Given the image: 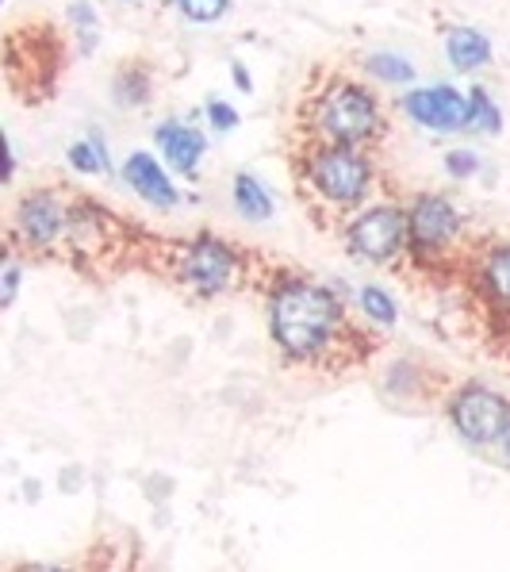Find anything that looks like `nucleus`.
I'll return each instance as SVG.
<instances>
[{"label":"nucleus","instance_id":"1","mask_svg":"<svg viewBox=\"0 0 510 572\" xmlns=\"http://www.w3.org/2000/svg\"><path fill=\"white\" fill-rule=\"evenodd\" d=\"M269 327L291 361H315L322 350L334 346L338 330H342V304L330 288L315 285V280H288L273 296Z\"/></svg>","mask_w":510,"mask_h":572},{"label":"nucleus","instance_id":"2","mask_svg":"<svg viewBox=\"0 0 510 572\" xmlns=\"http://www.w3.org/2000/svg\"><path fill=\"white\" fill-rule=\"evenodd\" d=\"M307 124H311L315 142H342V147H369L384 131L376 96L346 77H334L327 88L315 93Z\"/></svg>","mask_w":510,"mask_h":572},{"label":"nucleus","instance_id":"3","mask_svg":"<svg viewBox=\"0 0 510 572\" xmlns=\"http://www.w3.org/2000/svg\"><path fill=\"white\" fill-rule=\"evenodd\" d=\"M304 184L330 208H358L372 189V162L361 147L311 142L304 150Z\"/></svg>","mask_w":510,"mask_h":572},{"label":"nucleus","instance_id":"4","mask_svg":"<svg viewBox=\"0 0 510 572\" xmlns=\"http://www.w3.org/2000/svg\"><path fill=\"white\" fill-rule=\"evenodd\" d=\"M346 243L364 262H392L395 254L411 246V223L407 212L395 204H376L364 208L346 227Z\"/></svg>","mask_w":510,"mask_h":572},{"label":"nucleus","instance_id":"5","mask_svg":"<svg viewBox=\"0 0 510 572\" xmlns=\"http://www.w3.org/2000/svg\"><path fill=\"white\" fill-rule=\"evenodd\" d=\"M449 415L453 426L460 431V438H468L472 446H488V442L503 438L510 423V404L499 392L484 389V384H465L449 400Z\"/></svg>","mask_w":510,"mask_h":572},{"label":"nucleus","instance_id":"6","mask_svg":"<svg viewBox=\"0 0 510 572\" xmlns=\"http://www.w3.org/2000/svg\"><path fill=\"white\" fill-rule=\"evenodd\" d=\"M70 223V208L54 192H31L12 212V235L31 250H46L62 239Z\"/></svg>","mask_w":510,"mask_h":572},{"label":"nucleus","instance_id":"7","mask_svg":"<svg viewBox=\"0 0 510 572\" xmlns=\"http://www.w3.org/2000/svg\"><path fill=\"white\" fill-rule=\"evenodd\" d=\"M234 265H238V257H234V250L226 243H219V239H196V243L184 246L181 269L177 273H181L184 285L196 288L200 296H215L231 285Z\"/></svg>","mask_w":510,"mask_h":572},{"label":"nucleus","instance_id":"8","mask_svg":"<svg viewBox=\"0 0 510 572\" xmlns=\"http://www.w3.org/2000/svg\"><path fill=\"white\" fill-rule=\"evenodd\" d=\"M407 223H411V250L415 254H442L453 239L460 235V215L457 208L449 204L445 197H418L407 212Z\"/></svg>","mask_w":510,"mask_h":572},{"label":"nucleus","instance_id":"9","mask_svg":"<svg viewBox=\"0 0 510 572\" xmlns=\"http://www.w3.org/2000/svg\"><path fill=\"white\" fill-rule=\"evenodd\" d=\"M403 108L415 124L434 127V131H460L468 124V96L449 85L415 88V93H407Z\"/></svg>","mask_w":510,"mask_h":572},{"label":"nucleus","instance_id":"10","mask_svg":"<svg viewBox=\"0 0 510 572\" xmlns=\"http://www.w3.org/2000/svg\"><path fill=\"white\" fill-rule=\"evenodd\" d=\"M124 177H127V184H131V189L146 200V204H153V208H173L177 200H181L177 197V189H173V181L166 177V169L153 162V155H146V150H135V155L127 158Z\"/></svg>","mask_w":510,"mask_h":572},{"label":"nucleus","instance_id":"11","mask_svg":"<svg viewBox=\"0 0 510 572\" xmlns=\"http://www.w3.org/2000/svg\"><path fill=\"white\" fill-rule=\"evenodd\" d=\"M158 147L161 155L169 158V166L181 169V173H196L200 158H204V135L196 131V127H184V124H161L158 127Z\"/></svg>","mask_w":510,"mask_h":572},{"label":"nucleus","instance_id":"12","mask_svg":"<svg viewBox=\"0 0 510 572\" xmlns=\"http://www.w3.org/2000/svg\"><path fill=\"white\" fill-rule=\"evenodd\" d=\"M445 54H449L453 70H460V74H472V70L488 66L491 43H488V35H484V31L457 28V31H449V39H445Z\"/></svg>","mask_w":510,"mask_h":572},{"label":"nucleus","instance_id":"13","mask_svg":"<svg viewBox=\"0 0 510 572\" xmlns=\"http://www.w3.org/2000/svg\"><path fill=\"white\" fill-rule=\"evenodd\" d=\"M480 288H484V296H488L496 308H503L510 311V243L507 246H499V250H491L488 257H484V265H480Z\"/></svg>","mask_w":510,"mask_h":572},{"label":"nucleus","instance_id":"14","mask_svg":"<svg viewBox=\"0 0 510 572\" xmlns=\"http://www.w3.org/2000/svg\"><path fill=\"white\" fill-rule=\"evenodd\" d=\"M150 93H153L150 70L139 66V62H127V66H119L116 77H111V100H116L119 108H139V104L150 100Z\"/></svg>","mask_w":510,"mask_h":572},{"label":"nucleus","instance_id":"15","mask_svg":"<svg viewBox=\"0 0 510 572\" xmlns=\"http://www.w3.org/2000/svg\"><path fill=\"white\" fill-rule=\"evenodd\" d=\"M234 208H238L246 220H269L273 215V197L265 192V184L249 173H238L234 177Z\"/></svg>","mask_w":510,"mask_h":572},{"label":"nucleus","instance_id":"16","mask_svg":"<svg viewBox=\"0 0 510 572\" xmlns=\"http://www.w3.org/2000/svg\"><path fill=\"white\" fill-rule=\"evenodd\" d=\"M468 131H484V135H496L499 131V108L491 104V96L484 88H472L468 96Z\"/></svg>","mask_w":510,"mask_h":572},{"label":"nucleus","instance_id":"17","mask_svg":"<svg viewBox=\"0 0 510 572\" xmlns=\"http://www.w3.org/2000/svg\"><path fill=\"white\" fill-rule=\"evenodd\" d=\"M364 70L387 85H400V82H411V77H415L411 62L400 59V54H369V59H364Z\"/></svg>","mask_w":510,"mask_h":572},{"label":"nucleus","instance_id":"18","mask_svg":"<svg viewBox=\"0 0 510 572\" xmlns=\"http://www.w3.org/2000/svg\"><path fill=\"white\" fill-rule=\"evenodd\" d=\"M70 166L77 169V173H85V177L104 173V169H108V155H104L100 135H93L88 142H73L70 147Z\"/></svg>","mask_w":510,"mask_h":572},{"label":"nucleus","instance_id":"19","mask_svg":"<svg viewBox=\"0 0 510 572\" xmlns=\"http://www.w3.org/2000/svg\"><path fill=\"white\" fill-rule=\"evenodd\" d=\"M361 308H364V316L376 319V324H384V327L395 324V304H392V296H387L384 288L364 285L361 288Z\"/></svg>","mask_w":510,"mask_h":572},{"label":"nucleus","instance_id":"20","mask_svg":"<svg viewBox=\"0 0 510 572\" xmlns=\"http://www.w3.org/2000/svg\"><path fill=\"white\" fill-rule=\"evenodd\" d=\"M177 12L189 15L192 23H215L226 15V8H231V0H173Z\"/></svg>","mask_w":510,"mask_h":572},{"label":"nucleus","instance_id":"21","mask_svg":"<svg viewBox=\"0 0 510 572\" xmlns=\"http://www.w3.org/2000/svg\"><path fill=\"white\" fill-rule=\"evenodd\" d=\"M445 169H449L453 177H472L476 169H480V158H476L472 150H449V155H445Z\"/></svg>","mask_w":510,"mask_h":572},{"label":"nucleus","instance_id":"22","mask_svg":"<svg viewBox=\"0 0 510 572\" xmlns=\"http://www.w3.org/2000/svg\"><path fill=\"white\" fill-rule=\"evenodd\" d=\"M208 119H212L219 131H231V127H238V112H234L231 104H223V100L208 104Z\"/></svg>","mask_w":510,"mask_h":572},{"label":"nucleus","instance_id":"23","mask_svg":"<svg viewBox=\"0 0 510 572\" xmlns=\"http://www.w3.org/2000/svg\"><path fill=\"white\" fill-rule=\"evenodd\" d=\"M15 288H20V269H15V265H8L4 269V296H0V304H12L15 300Z\"/></svg>","mask_w":510,"mask_h":572},{"label":"nucleus","instance_id":"24","mask_svg":"<svg viewBox=\"0 0 510 572\" xmlns=\"http://www.w3.org/2000/svg\"><path fill=\"white\" fill-rule=\"evenodd\" d=\"M231 74H234V85H238V88H246V93H249V88H254V82H249V74L238 66V62H234V66H231Z\"/></svg>","mask_w":510,"mask_h":572},{"label":"nucleus","instance_id":"25","mask_svg":"<svg viewBox=\"0 0 510 572\" xmlns=\"http://www.w3.org/2000/svg\"><path fill=\"white\" fill-rule=\"evenodd\" d=\"M503 449H507V457H510V423H507V431H503Z\"/></svg>","mask_w":510,"mask_h":572}]
</instances>
